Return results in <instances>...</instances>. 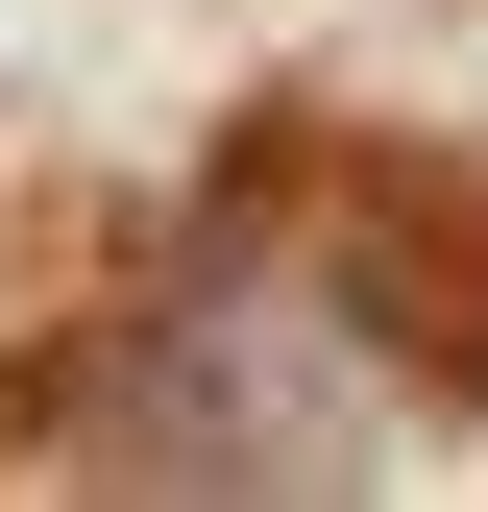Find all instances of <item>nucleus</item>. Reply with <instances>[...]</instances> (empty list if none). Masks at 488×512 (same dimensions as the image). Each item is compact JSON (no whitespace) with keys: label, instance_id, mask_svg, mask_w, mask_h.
Wrapping results in <instances>:
<instances>
[{"label":"nucleus","instance_id":"obj_1","mask_svg":"<svg viewBox=\"0 0 488 512\" xmlns=\"http://www.w3.org/2000/svg\"><path fill=\"white\" fill-rule=\"evenodd\" d=\"M464 391H488V220L415 147L244 122L220 196L171 220V269L122 293L98 342L0 366V488L293 512V488H391Z\"/></svg>","mask_w":488,"mask_h":512}]
</instances>
